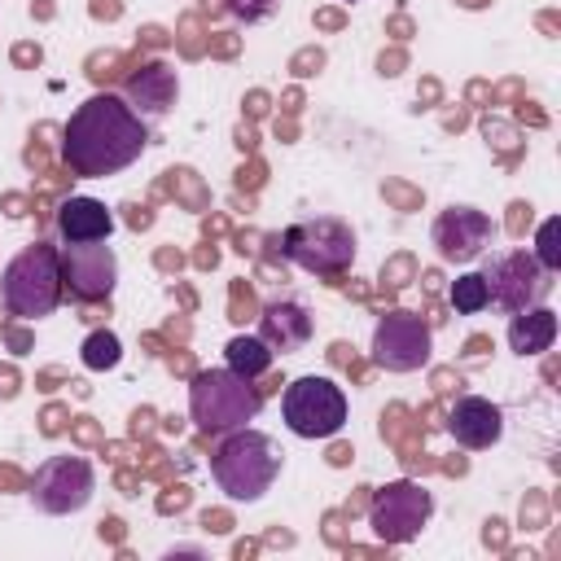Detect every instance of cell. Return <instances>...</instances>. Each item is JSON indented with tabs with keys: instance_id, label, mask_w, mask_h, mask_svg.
I'll use <instances>...</instances> for the list:
<instances>
[{
	"instance_id": "1",
	"label": "cell",
	"mask_w": 561,
	"mask_h": 561,
	"mask_svg": "<svg viewBox=\"0 0 561 561\" xmlns=\"http://www.w3.org/2000/svg\"><path fill=\"white\" fill-rule=\"evenodd\" d=\"M61 158L75 175L88 180H105L118 175L123 167H131L145 145H149V127L145 118L114 92H92L66 123L61 131Z\"/></svg>"
},
{
	"instance_id": "2",
	"label": "cell",
	"mask_w": 561,
	"mask_h": 561,
	"mask_svg": "<svg viewBox=\"0 0 561 561\" xmlns=\"http://www.w3.org/2000/svg\"><path fill=\"white\" fill-rule=\"evenodd\" d=\"M210 473H215V486L228 500L254 504V500H263V491L280 473V447L263 430H245V425L228 430L224 443L210 456Z\"/></svg>"
},
{
	"instance_id": "3",
	"label": "cell",
	"mask_w": 561,
	"mask_h": 561,
	"mask_svg": "<svg viewBox=\"0 0 561 561\" xmlns=\"http://www.w3.org/2000/svg\"><path fill=\"white\" fill-rule=\"evenodd\" d=\"M61 250L48 241L26 245L22 254H13L0 272V298L13 316L22 320H39L53 316L61 302Z\"/></svg>"
},
{
	"instance_id": "4",
	"label": "cell",
	"mask_w": 561,
	"mask_h": 561,
	"mask_svg": "<svg viewBox=\"0 0 561 561\" xmlns=\"http://www.w3.org/2000/svg\"><path fill=\"white\" fill-rule=\"evenodd\" d=\"M259 390L232 368H206L188 386V416L202 434H228L259 416Z\"/></svg>"
},
{
	"instance_id": "5",
	"label": "cell",
	"mask_w": 561,
	"mask_h": 561,
	"mask_svg": "<svg viewBox=\"0 0 561 561\" xmlns=\"http://www.w3.org/2000/svg\"><path fill=\"white\" fill-rule=\"evenodd\" d=\"M280 254L294 259L298 267L307 272H320V276H337L351 267L355 259V232L351 224L333 219V215H320V219H302V224H289L280 232Z\"/></svg>"
},
{
	"instance_id": "6",
	"label": "cell",
	"mask_w": 561,
	"mask_h": 561,
	"mask_svg": "<svg viewBox=\"0 0 561 561\" xmlns=\"http://www.w3.org/2000/svg\"><path fill=\"white\" fill-rule=\"evenodd\" d=\"M280 416L298 438H333L346 425V394L329 377H298L280 394Z\"/></svg>"
},
{
	"instance_id": "7",
	"label": "cell",
	"mask_w": 561,
	"mask_h": 561,
	"mask_svg": "<svg viewBox=\"0 0 561 561\" xmlns=\"http://www.w3.org/2000/svg\"><path fill=\"white\" fill-rule=\"evenodd\" d=\"M92 491H96V473H92V465L83 456H48L35 469V478L26 482L31 504L39 513H53V517L79 513L92 500Z\"/></svg>"
},
{
	"instance_id": "8",
	"label": "cell",
	"mask_w": 561,
	"mask_h": 561,
	"mask_svg": "<svg viewBox=\"0 0 561 561\" xmlns=\"http://www.w3.org/2000/svg\"><path fill=\"white\" fill-rule=\"evenodd\" d=\"M482 280H486L491 302H500L504 311H526V307L543 302L552 289V272L526 250H508V254L491 259Z\"/></svg>"
},
{
	"instance_id": "9",
	"label": "cell",
	"mask_w": 561,
	"mask_h": 561,
	"mask_svg": "<svg viewBox=\"0 0 561 561\" xmlns=\"http://www.w3.org/2000/svg\"><path fill=\"white\" fill-rule=\"evenodd\" d=\"M430 513H434V495L425 486H416V482H390L386 491H377L368 522H373V530L386 543H408V539L421 535V526L430 522Z\"/></svg>"
},
{
	"instance_id": "10",
	"label": "cell",
	"mask_w": 561,
	"mask_h": 561,
	"mask_svg": "<svg viewBox=\"0 0 561 561\" xmlns=\"http://www.w3.org/2000/svg\"><path fill=\"white\" fill-rule=\"evenodd\" d=\"M373 359L390 373H412L430 359V324L412 311H390L373 329Z\"/></svg>"
},
{
	"instance_id": "11",
	"label": "cell",
	"mask_w": 561,
	"mask_h": 561,
	"mask_svg": "<svg viewBox=\"0 0 561 561\" xmlns=\"http://www.w3.org/2000/svg\"><path fill=\"white\" fill-rule=\"evenodd\" d=\"M114 280H118V259H114L110 245L83 241V245H66L61 250V285L75 298H83V302L110 298L114 294Z\"/></svg>"
},
{
	"instance_id": "12",
	"label": "cell",
	"mask_w": 561,
	"mask_h": 561,
	"mask_svg": "<svg viewBox=\"0 0 561 561\" xmlns=\"http://www.w3.org/2000/svg\"><path fill=\"white\" fill-rule=\"evenodd\" d=\"M491 219L482 215V210H473V206H451V210H443L438 215V224H434V245H438V254L447 259V263H469V259H478L482 250H486V241H491Z\"/></svg>"
},
{
	"instance_id": "13",
	"label": "cell",
	"mask_w": 561,
	"mask_h": 561,
	"mask_svg": "<svg viewBox=\"0 0 561 561\" xmlns=\"http://www.w3.org/2000/svg\"><path fill=\"white\" fill-rule=\"evenodd\" d=\"M447 434H451L460 447L482 451V447L500 443V434H504V412H500L491 399L465 394V399H456L451 412H447Z\"/></svg>"
},
{
	"instance_id": "14",
	"label": "cell",
	"mask_w": 561,
	"mask_h": 561,
	"mask_svg": "<svg viewBox=\"0 0 561 561\" xmlns=\"http://www.w3.org/2000/svg\"><path fill=\"white\" fill-rule=\"evenodd\" d=\"M57 232L66 245H83V241H105L114 232V215L105 210V202L96 197H66L57 206Z\"/></svg>"
},
{
	"instance_id": "15",
	"label": "cell",
	"mask_w": 561,
	"mask_h": 561,
	"mask_svg": "<svg viewBox=\"0 0 561 561\" xmlns=\"http://www.w3.org/2000/svg\"><path fill=\"white\" fill-rule=\"evenodd\" d=\"M171 101H175V70L171 66L149 61L136 75H127V105L140 118H162L171 110Z\"/></svg>"
},
{
	"instance_id": "16",
	"label": "cell",
	"mask_w": 561,
	"mask_h": 561,
	"mask_svg": "<svg viewBox=\"0 0 561 561\" xmlns=\"http://www.w3.org/2000/svg\"><path fill=\"white\" fill-rule=\"evenodd\" d=\"M259 337L272 351H294V346H302L311 337V316L298 302H272L259 316Z\"/></svg>"
},
{
	"instance_id": "17",
	"label": "cell",
	"mask_w": 561,
	"mask_h": 561,
	"mask_svg": "<svg viewBox=\"0 0 561 561\" xmlns=\"http://www.w3.org/2000/svg\"><path fill=\"white\" fill-rule=\"evenodd\" d=\"M557 337V316L548 307H526V311H513V324H508V346L517 355H539L548 351Z\"/></svg>"
},
{
	"instance_id": "18",
	"label": "cell",
	"mask_w": 561,
	"mask_h": 561,
	"mask_svg": "<svg viewBox=\"0 0 561 561\" xmlns=\"http://www.w3.org/2000/svg\"><path fill=\"white\" fill-rule=\"evenodd\" d=\"M224 359H228L232 373H241V377H259V373H267V364H272V346H267L263 337L237 333V337L224 346Z\"/></svg>"
},
{
	"instance_id": "19",
	"label": "cell",
	"mask_w": 561,
	"mask_h": 561,
	"mask_svg": "<svg viewBox=\"0 0 561 561\" xmlns=\"http://www.w3.org/2000/svg\"><path fill=\"white\" fill-rule=\"evenodd\" d=\"M486 302H491V294H486L482 272H465V276L451 280V307H456L460 316H478Z\"/></svg>"
},
{
	"instance_id": "20",
	"label": "cell",
	"mask_w": 561,
	"mask_h": 561,
	"mask_svg": "<svg viewBox=\"0 0 561 561\" xmlns=\"http://www.w3.org/2000/svg\"><path fill=\"white\" fill-rule=\"evenodd\" d=\"M118 355H123V346H118V337H114L110 329H96V333H88V342H83V364H88L92 373H105V368H114V364H118Z\"/></svg>"
},
{
	"instance_id": "21",
	"label": "cell",
	"mask_w": 561,
	"mask_h": 561,
	"mask_svg": "<svg viewBox=\"0 0 561 561\" xmlns=\"http://www.w3.org/2000/svg\"><path fill=\"white\" fill-rule=\"evenodd\" d=\"M548 272H557L561 267V245H557V219H548L543 224V232H539V254H535Z\"/></svg>"
},
{
	"instance_id": "22",
	"label": "cell",
	"mask_w": 561,
	"mask_h": 561,
	"mask_svg": "<svg viewBox=\"0 0 561 561\" xmlns=\"http://www.w3.org/2000/svg\"><path fill=\"white\" fill-rule=\"evenodd\" d=\"M228 9L241 18V22H263L276 13V0H228Z\"/></svg>"
},
{
	"instance_id": "23",
	"label": "cell",
	"mask_w": 561,
	"mask_h": 561,
	"mask_svg": "<svg viewBox=\"0 0 561 561\" xmlns=\"http://www.w3.org/2000/svg\"><path fill=\"white\" fill-rule=\"evenodd\" d=\"M206 530H228V517L224 513H206Z\"/></svg>"
},
{
	"instance_id": "24",
	"label": "cell",
	"mask_w": 561,
	"mask_h": 561,
	"mask_svg": "<svg viewBox=\"0 0 561 561\" xmlns=\"http://www.w3.org/2000/svg\"><path fill=\"white\" fill-rule=\"evenodd\" d=\"M18 61H39V48H18Z\"/></svg>"
},
{
	"instance_id": "25",
	"label": "cell",
	"mask_w": 561,
	"mask_h": 561,
	"mask_svg": "<svg viewBox=\"0 0 561 561\" xmlns=\"http://www.w3.org/2000/svg\"><path fill=\"white\" fill-rule=\"evenodd\" d=\"M346 4H351V0H346Z\"/></svg>"
}]
</instances>
